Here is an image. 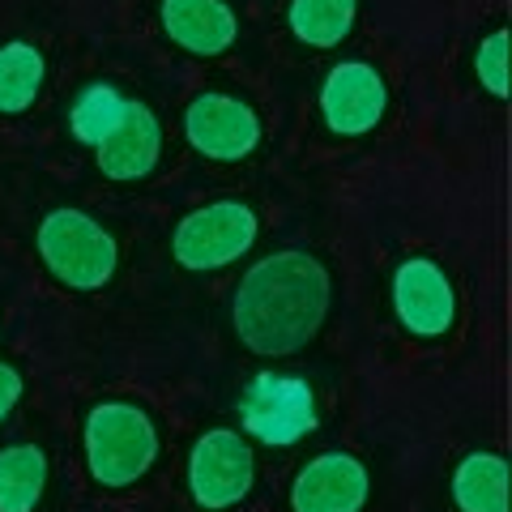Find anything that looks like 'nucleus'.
I'll list each match as a JSON object with an SVG mask.
<instances>
[{"mask_svg":"<svg viewBox=\"0 0 512 512\" xmlns=\"http://www.w3.org/2000/svg\"><path fill=\"white\" fill-rule=\"evenodd\" d=\"M461 512H508V466L500 453H470L453 474Z\"/></svg>","mask_w":512,"mask_h":512,"instance_id":"nucleus-13","label":"nucleus"},{"mask_svg":"<svg viewBox=\"0 0 512 512\" xmlns=\"http://www.w3.org/2000/svg\"><path fill=\"white\" fill-rule=\"evenodd\" d=\"M256 461L239 431H205L188 457V487L205 508H231L252 491Z\"/></svg>","mask_w":512,"mask_h":512,"instance_id":"nucleus-5","label":"nucleus"},{"mask_svg":"<svg viewBox=\"0 0 512 512\" xmlns=\"http://www.w3.org/2000/svg\"><path fill=\"white\" fill-rule=\"evenodd\" d=\"M393 308L414 338H440V333H448L457 320L453 282H448V274L436 261L410 256V261H402L393 274Z\"/></svg>","mask_w":512,"mask_h":512,"instance_id":"nucleus-7","label":"nucleus"},{"mask_svg":"<svg viewBox=\"0 0 512 512\" xmlns=\"http://www.w3.org/2000/svg\"><path fill=\"white\" fill-rule=\"evenodd\" d=\"M158 431L146 410L103 402L86 414V461L103 487H128L154 466Z\"/></svg>","mask_w":512,"mask_h":512,"instance_id":"nucleus-2","label":"nucleus"},{"mask_svg":"<svg viewBox=\"0 0 512 512\" xmlns=\"http://www.w3.org/2000/svg\"><path fill=\"white\" fill-rule=\"evenodd\" d=\"M163 26L192 56H222L239 35L235 13L222 0H163Z\"/></svg>","mask_w":512,"mask_h":512,"instance_id":"nucleus-12","label":"nucleus"},{"mask_svg":"<svg viewBox=\"0 0 512 512\" xmlns=\"http://www.w3.org/2000/svg\"><path fill=\"white\" fill-rule=\"evenodd\" d=\"M47 487V457L35 444H13L0 453V512H35Z\"/></svg>","mask_w":512,"mask_h":512,"instance_id":"nucleus-14","label":"nucleus"},{"mask_svg":"<svg viewBox=\"0 0 512 512\" xmlns=\"http://www.w3.org/2000/svg\"><path fill=\"white\" fill-rule=\"evenodd\" d=\"M184 133L192 141V150H201L205 158H248L261 141V120L248 103L231 99V94H197L184 111Z\"/></svg>","mask_w":512,"mask_h":512,"instance_id":"nucleus-8","label":"nucleus"},{"mask_svg":"<svg viewBox=\"0 0 512 512\" xmlns=\"http://www.w3.org/2000/svg\"><path fill=\"white\" fill-rule=\"evenodd\" d=\"M43 52L35 43H5L0 47V111H26L43 90Z\"/></svg>","mask_w":512,"mask_h":512,"instance_id":"nucleus-15","label":"nucleus"},{"mask_svg":"<svg viewBox=\"0 0 512 512\" xmlns=\"http://www.w3.org/2000/svg\"><path fill=\"white\" fill-rule=\"evenodd\" d=\"M239 419L265 444H295L316 427V397L295 376H256L244 393Z\"/></svg>","mask_w":512,"mask_h":512,"instance_id":"nucleus-6","label":"nucleus"},{"mask_svg":"<svg viewBox=\"0 0 512 512\" xmlns=\"http://www.w3.org/2000/svg\"><path fill=\"white\" fill-rule=\"evenodd\" d=\"M158 150H163V128H158L154 111L128 99L120 128L99 146V167L111 180H141L154 171Z\"/></svg>","mask_w":512,"mask_h":512,"instance_id":"nucleus-11","label":"nucleus"},{"mask_svg":"<svg viewBox=\"0 0 512 512\" xmlns=\"http://www.w3.org/2000/svg\"><path fill=\"white\" fill-rule=\"evenodd\" d=\"M359 0H291V30L312 47H333L350 35Z\"/></svg>","mask_w":512,"mask_h":512,"instance_id":"nucleus-16","label":"nucleus"},{"mask_svg":"<svg viewBox=\"0 0 512 512\" xmlns=\"http://www.w3.org/2000/svg\"><path fill=\"white\" fill-rule=\"evenodd\" d=\"M18 397H22V376L13 372L5 359H0V423L9 419V410L18 406Z\"/></svg>","mask_w":512,"mask_h":512,"instance_id":"nucleus-19","label":"nucleus"},{"mask_svg":"<svg viewBox=\"0 0 512 512\" xmlns=\"http://www.w3.org/2000/svg\"><path fill=\"white\" fill-rule=\"evenodd\" d=\"M39 256L47 274L73 291H99L116 274V239L86 210H52L39 222Z\"/></svg>","mask_w":512,"mask_h":512,"instance_id":"nucleus-3","label":"nucleus"},{"mask_svg":"<svg viewBox=\"0 0 512 512\" xmlns=\"http://www.w3.org/2000/svg\"><path fill=\"white\" fill-rule=\"evenodd\" d=\"M124 107H128V99H124V94H120L116 86H107V82H99V86L82 90V99H77V103H73V111H69L73 137L99 150L103 141H107V137L120 128V120H124Z\"/></svg>","mask_w":512,"mask_h":512,"instance_id":"nucleus-17","label":"nucleus"},{"mask_svg":"<svg viewBox=\"0 0 512 512\" xmlns=\"http://www.w3.org/2000/svg\"><path fill=\"white\" fill-rule=\"evenodd\" d=\"M474 64H478V82H483L495 99H504L508 94V35L504 30H495V35L478 47Z\"/></svg>","mask_w":512,"mask_h":512,"instance_id":"nucleus-18","label":"nucleus"},{"mask_svg":"<svg viewBox=\"0 0 512 512\" xmlns=\"http://www.w3.org/2000/svg\"><path fill=\"white\" fill-rule=\"evenodd\" d=\"M256 239V214L239 201H214L205 210H192L175 227L171 252L184 269H222L235 256H244Z\"/></svg>","mask_w":512,"mask_h":512,"instance_id":"nucleus-4","label":"nucleus"},{"mask_svg":"<svg viewBox=\"0 0 512 512\" xmlns=\"http://www.w3.org/2000/svg\"><path fill=\"white\" fill-rule=\"evenodd\" d=\"M384 107H389V86L384 77L363 60H346L325 77V90H320V111L333 133L359 137L372 133L380 124Z\"/></svg>","mask_w":512,"mask_h":512,"instance_id":"nucleus-9","label":"nucleus"},{"mask_svg":"<svg viewBox=\"0 0 512 512\" xmlns=\"http://www.w3.org/2000/svg\"><path fill=\"white\" fill-rule=\"evenodd\" d=\"M329 312V274L312 252L286 248L256 261L235 291V333L252 355L278 359L308 346Z\"/></svg>","mask_w":512,"mask_h":512,"instance_id":"nucleus-1","label":"nucleus"},{"mask_svg":"<svg viewBox=\"0 0 512 512\" xmlns=\"http://www.w3.org/2000/svg\"><path fill=\"white\" fill-rule=\"evenodd\" d=\"M367 470L350 453H325L299 470L291 487L295 512H359L367 504Z\"/></svg>","mask_w":512,"mask_h":512,"instance_id":"nucleus-10","label":"nucleus"}]
</instances>
